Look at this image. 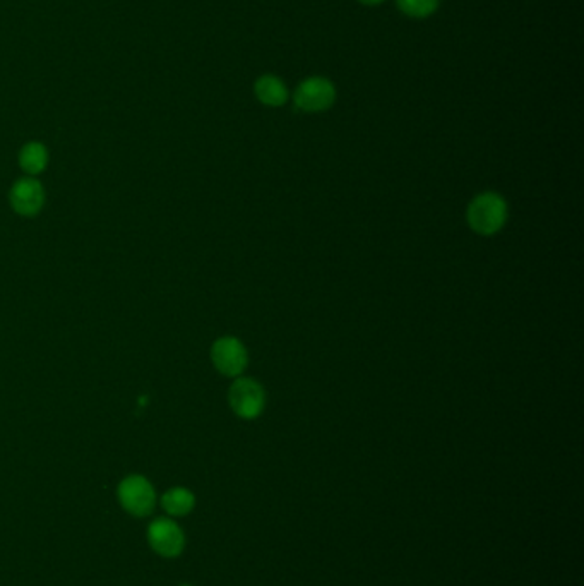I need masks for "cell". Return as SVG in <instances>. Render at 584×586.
I'll use <instances>...</instances> for the list:
<instances>
[{
    "instance_id": "9",
    "label": "cell",
    "mask_w": 584,
    "mask_h": 586,
    "mask_svg": "<svg viewBox=\"0 0 584 586\" xmlns=\"http://www.w3.org/2000/svg\"><path fill=\"white\" fill-rule=\"evenodd\" d=\"M48 159L50 155H48L47 146L40 141H30L24 144L17 157L21 170L28 177L43 174L47 170Z\"/></svg>"
},
{
    "instance_id": "10",
    "label": "cell",
    "mask_w": 584,
    "mask_h": 586,
    "mask_svg": "<svg viewBox=\"0 0 584 586\" xmlns=\"http://www.w3.org/2000/svg\"><path fill=\"white\" fill-rule=\"evenodd\" d=\"M161 507L174 518L187 516L196 507V495L186 487H172L161 495Z\"/></svg>"
},
{
    "instance_id": "3",
    "label": "cell",
    "mask_w": 584,
    "mask_h": 586,
    "mask_svg": "<svg viewBox=\"0 0 584 586\" xmlns=\"http://www.w3.org/2000/svg\"><path fill=\"white\" fill-rule=\"evenodd\" d=\"M228 403L237 417L254 420L264 412L266 395L257 380L237 378L228 391Z\"/></svg>"
},
{
    "instance_id": "11",
    "label": "cell",
    "mask_w": 584,
    "mask_h": 586,
    "mask_svg": "<svg viewBox=\"0 0 584 586\" xmlns=\"http://www.w3.org/2000/svg\"><path fill=\"white\" fill-rule=\"evenodd\" d=\"M396 2L403 14L415 19L432 16L439 7V0H396Z\"/></svg>"
},
{
    "instance_id": "12",
    "label": "cell",
    "mask_w": 584,
    "mask_h": 586,
    "mask_svg": "<svg viewBox=\"0 0 584 586\" xmlns=\"http://www.w3.org/2000/svg\"><path fill=\"white\" fill-rule=\"evenodd\" d=\"M363 5H379L384 0H359Z\"/></svg>"
},
{
    "instance_id": "5",
    "label": "cell",
    "mask_w": 584,
    "mask_h": 586,
    "mask_svg": "<svg viewBox=\"0 0 584 586\" xmlns=\"http://www.w3.org/2000/svg\"><path fill=\"white\" fill-rule=\"evenodd\" d=\"M211 362L215 369L226 378H238L249 362L247 350L244 343L235 336H222L218 338L209 351Z\"/></svg>"
},
{
    "instance_id": "2",
    "label": "cell",
    "mask_w": 584,
    "mask_h": 586,
    "mask_svg": "<svg viewBox=\"0 0 584 586\" xmlns=\"http://www.w3.org/2000/svg\"><path fill=\"white\" fill-rule=\"evenodd\" d=\"M117 497L120 506L136 518L149 516L157 506V491L142 476H129L119 484Z\"/></svg>"
},
{
    "instance_id": "6",
    "label": "cell",
    "mask_w": 584,
    "mask_h": 586,
    "mask_svg": "<svg viewBox=\"0 0 584 586\" xmlns=\"http://www.w3.org/2000/svg\"><path fill=\"white\" fill-rule=\"evenodd\" d=\"M336 100V88L331 81L321 76L307 78L302 81L299 88L295 90L293 101L295 107L307 113L330 110Z\"/></svg>"
},
{
    "instance_id": "8",
    "label": "cell",
    "mask_w": 584,
    "mask_h": 586,
    "mask_svg": "<svg viewBox=\"0 0 584 586\" xmlns=\"http://www.w3.org/2000/svg\"><path fill=\"white\" fill-rule=\"evenodd\" d=\"M255 98L266 107H282L288 100V88L283 81L273 74H264L254 84Z\"/></svg>"
},
{
    "instance_id": "7",
    "label": "cell",
    "mask_w": 584,
    "mask_h": 586,
    "mask_svg": "<svg viewBox=\"0 0 584 586\" xmlns=\"http://www.w3.org/2000/svg\"><path fill=\"white\" fill-rule=\"evenodd\" d=\"M149 547L167 559H174L186 549V535L180 524L170 518H158L148 526Z\"/></svg>"
},
{
    "instance_id": "4",
    "label": "cell",
    "mask_w": 584,
    "mask_h": 586,
    "mask_svg": "<svg viewBox=\"0 0 584 586\" xmlns=\"http://www.w3.org/2000/svg\"><path fill=\"white\" fill-rule=\"evenodd\" d=\"M47 201V192L43 184L36 177H23L17 178L9 190V205L13 211L24 216V218H33L42 213Z\"/></svg>"
},
{
    "instance_id": "1",
    "label": "cell",
    "mask_w": 584,
    "mask_h": 586,
    "mask_svg": "<svg viewBox=\"0 0 584 586\" xmlns=\"http://www.w3.org/2000/svg\"><path fill=\"white\" fill-rule=\"evenodd\" d=\"M470 228L478 235L497 234L507 220V203L503 196L495 192H483L476 196L466 211Z\"/></svg>"
}]
</instances>
